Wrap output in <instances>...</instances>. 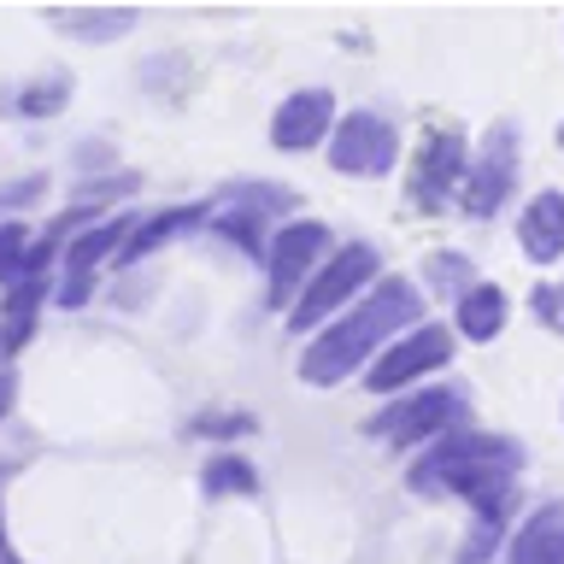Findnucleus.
Here are the masks:
<instances>
[{
  "label": "nucleus",
  "instance_id": "nucleus-1",
  "mask_svg": "<svg viewBox=\"0 0 564 564\" xmlns=\"http://www.w3.org/2000/svg\"><path fill=\"white\" fill-rule=\"evenodd\" d=\"M417 317H423V300H417L412 282H394V276L370 282L359 306H352L347 317H335V324L306 347V359H300V377H306L312 388L341 382L347 370H359L365 359H377L388 335L412 329Z\"/></svg>",
  "mask_w": 564,
  "mask_h": 564
},
{
  "label": "nucleus",
  "instance_id": "nucleus-2",
  "mask_svg": "<svg viewBox=\"0 0 564 564\" xmlns=\"http://www.w3.org/2000/svg\"><path fill=\"white\" fill-rule=\"evenodd\" d=\"M377 247H359V241H347V247H335L329 264H317L312 282H306V294L289 306V324L294 329H324V317L329 312H341L352 294H365L370 282H377Z\"/></svg>",
  "mask_w": 564,
  "mask_h": 564
},
{
  "label": "nucleus",
  "instance_id": "nucleus-3",
  "mask_svg": "<svg viewBox=\"0 0 564 564\" xmlns=\"http://www.w3.org/2000/svg\"><path fill=\"white\" fill-rule=\"evenodd\" d=\"M518 141H523V130L511 118L488 123L482 148L470 153L465 188H458V212H465V218H494V212L518 194Z\"/></svg>",
  "mask_w": 564,
  "mask_h": 564
},
{
  "label": "nucleus",
  "instance_id": "nucleus-4",
  "mask_svg": "<svg viewBox=\"0 0 564 564\" xmlns=\"http://www.w3.org/2000/svg\"><path fill=\"white\" fill-rule=\"evenodd\" d=\"M329 253V229L317 218H294V224H276L271 236V253H264V264H271V306H294L300 294H306V282L317 271V259Z\"/></svg>",
  "mask_w": 564,
  "mask_h": 564
},
{
  "label": "nucleus",
  "instance_id": "nucleus-5",
  "mask_svg": "<svg viewBox=\"0 0 564 564\" xmlns=\"http://www.w3.org/2000/svg\"><path fill=\"white\" fill-rule=\"evenodd\" d=\"M453 359V335L441 324H412L400 335V341H388L377 359H370V377L365 388L370 394H400V388H412L417 377H430Z\"/></svg>",
  "mask_w": 564,
  "mask_h": 564
},
{
  "label": "nucleus",
  "instance_id": "nucleus-6",
  "mask_svg": "<svg viewBox=\"0 0 564 564\" xmlns=\"http://www.w3.org/2000/svg\"><path fill=\"white\" fill-rule=\"evenodd\" d=\"M400 159V130L382 112H347L329 130V165L347 176H388Z\"/></svg>",
  "mask_w": 564,
  "mask_h": 564
},
{
  "label": "nucleus",
  "instance_id": "nucleus-7",
  "mask_svg": "<svg viewBox=\"0 0 564 564\" xmlns=\"http://www.w3.org/2000/svg\"><path fill=\"white\" fill-rule=\"evenodd\" d=\"M470 423V400L458 388H423V394H405L394 400L388 412L370 423V435H388V441H430V435H453Z\"/></svg>",
  "mask_w": 564,
  "mask_h": 564
},
{
  "label": "nucleus",
  "instance_id": "nucleus-8",
  "mask_svg": "<svg viewBox=\"0 0 564 564\" xmlns=\"http://www.w3.org/2000/svg\"><path fill=\"white\" fill-rule=\"evenodd\" d=\"M465 171H470V148L458 130H435L423 135L417 148V165H412V206L417 212H441L458 200V188H465Z\"/></svg>",
  "mask_w": 564,
  "mask_h": 564
},
{
  "label": "nucleus",
  "instance_id": "nucleus-9",
  "mask_svg": "<svg viewBox=\"0 0 564 564\" xmlns=\"http://www.w3.org/2000/svg\"><path fill=\"white\" fill-rule=\"evenodd\" d=\"M329 123H335L329 88H294V95H282V106L271 112V141L282 153H306L329 135Z\"/></svg>",
  "mask_w": 564,
  "mask_h": 564
},
{
  "label": "nucleus",
  "instance_id": "nucleus-10",
  "mask_svg": "<svg viewBox=\"0 0 564 564\" xmlns=\"http://www.w3.org/2000/svg\"><path fill=\"white\" fill-rule=\"evenodd\" d=\"M518 247L535 264L564 259V188H541L518 218Z\"/></svg>",
  "mask_w": 564,
  "mask_h": 564
},
{
  "label": "nucleus",
  "instance_id": "nucleus-11",
  "mask_svg": "<svg viewBox=\"0 0 564 564\" xmlns=\"http://www.w3.org/2000/svg\"><path fill=\"white\" fill-rule=\"evenodd\" d=\"M65 106H70V70L65 65L35 70V77L0 88V112L7 118H59Z\"/></svg>",
  "mask_w": 564,
  "mask_h": 564
},
{
  "label": "nucleus",
  "instance_id": "nucleus-12",
  "mask_svg": "<svg viewBox=\"0 0 564 564\" xmlns=\"http://www.w3.org/2000/svg\"><path fill=\"white\" fill-rule=\"evenodd\" d=\"M506 564H564V500L541 506L535 518L518 523L506 546Z\"/></svg>",
  "mask_w": 564,
  "mask_h": 564
},
{
  "label": "nucleus",
  "instance_id": "nucleus-13",
  "mask_svg": "<svg viewBox=\"0 0 564 564\" xmlns=\"http://www.w3.org/2000/svg\"><path fill=\"white\" fill-rule=\"evenodd\" d=\"M206 218H212V206H165V212H153V218H141V224L130 229V241L118 247V259H123V264L148 259V253H159V247L176 241V236H188V229L206 224Z\"/></svg>",
  "mask_w": 564,
  "mask_h": 564
},
{
  "label": "nucleus",
  "instance_id": "nucleus-14",
  "mask_svg": "<svg viewBox=\"0 0 564 564\" xmlns=\"http://www.w3.org/2000/svg\"><path fill=\"white\" fill-rule=\"evenodd\" d=\"M47 24L70 35V42H118V35L135 30V12L130 7H59L47 12Z\"/></svg>",
  "mask_w": 564,
  "mask_h": 564
},
{
  "label": "nucleus",
  "instance_id": "nucleus-15",
  "mask_svg": "<svg viewBox=\"0 0 564 564\" xmlns=\"http://www.w3.org/2000/svg\"><path fill=\"white\" fill-rule=\"evenodd\" d=\"M506 312H511L506 289H494V282H470V289L458 294V335H470V341H494V335L506 329Z\"/></svg>",
  "mask_w": 564,
  "mask_h": 564
},
{
  "label": "nucleus",
  "instance_id": "nucleus-16",
  "mask_svg": "<svg viewBox=\"0 0 564 564\" xmlns=\"http://www.w3.org/2000/svg\"><path fill=\"white\" fill-rule=\"evenodd\" d=\"M264 224H271L264 212L241 206V200H229V194H224L218 206H212V236L236 241L241 253H253V259H259V253H271V247H264Z\"/></svg>",
  "mask_w": 564,
  "mask_h": 564
},
{
  "label": "nucleus",
  "instance_id": "nucleus-17",
  "mask_svg": "<svg viewBox=\"0 0 564 564\" xmlns=\"http://www.w3.org/2000/svg\"><path fill=\"white\" fill-rule=\"evenodd\" d=\"M135 224H141V218H106V224H95L88 236H77V241L65 247V271H95L106 253H118V247L130 241Z\"/></svg>",
  "mask_w": 564,
  "mask_h": 564
},
{
  "label": "nucleus",
  "instance_id": "nucleus-18",
  "mask_svg": "<svg viewBox=\"0 0 564 564\" xmlns=\"http://www.w3.org/2000/svg\"><path fill=\"white\" fill-rule=\"evenodd\" d=\"M470 282H476V264L465 253H430V259H423V289H430V294L458 300Z\"/></svg>",
  "mask_w": 564,
  "mask_h": 564
},
{
  "label": "nucleus",
  "instance_id": "nucleus-19",
  "mask_svg": "<svg viewBox=\"0 0 564 564\" xmlns=\"http://www.w3.org/2000/svg\"><path fill=\"white\" fill-rule=\"evenodd\" d=\"M206 488H212V494H229V488H236V494H253L259 476H253V465H247V458H212V465H206Z\"/></svg>",
  "mask_w": 564,
  "mask_h": 564
},
{
  "label": "nucleus",
  "instance_id": "nucleus-20",
  "mask_svg": "<svg viewBox=\"0 0 564 564\" xmlns=\"http://www.w3.org/2000/svg\"><path fill=\"white\" fill-rule=\"evenodd\" d=\"M135 188V171H112V176H83L77 183V200H123V194Z\"/></svg>",
  "mask_w": 564,
  "mask_h": 564
},
{
  "label": "nucleus",
  "instance_id": "nucleus-21",
  "mask_svg": "<svg viewBox=\"0 0 564 564\" xmlns=\"http://www.w3.org/2000/svg\"><path fill=\"white\" fill-rule=\"evenodd\" d=\"M24 253H30V229L7 218V224H0V276H12Z\"/></svg>",
  "mask_w": 564,
  "mask_h": 564
},
{
  "label": "nucleus",
  "instance_id": "nucleus-22",
  "mask_svg": "<svg viewBox=\"0 0 564 564\" xmlns=\"http://www.w3.org/2000/svg\"><path fill=\"white\" fill-rule=\"evenodd\" d=\"M529 312H535L546 329H564V300H558V289H546V282L529 294Z\"/></svg>",
  "mask_w": 564,
  "mask_h": 564
},
{
  "label": "nucleus",
  "instance_id": "nucleus-23",
  "mask_svg": "<svg viewBox=\"0 0 564 564\" xmlns=\"http://www.w3.org/2000/svg\"><path fill=\"white\" fill-rule=\"evenodd\" d=\"M42 188H47V176H18V183H7V188H0V212H18V206H30Z\"/></svg>",
  "mask_w": 564,
  "mask_h": 564
},
{
  "label": "nucleus",
  "instance_id": "nucleus-24",
  "mask_svg": "<svg viewBox=\"0 0 564 564\" xmlns=\"http://www.w3.org/2000/svg\"><path fill=\"white\" fill-rule=\"evenodd\" d=\"M70 159H77V171L88 176V171L112 165V141H95V135H88V141H77V153H70Z\"/></svg>",
  "mask_w": 564,
  "mask_h": 564
},
{
  "label": "nucleus",
  "instance_id": "nucleus-25",
  "mask_svg": "<svg viewBox=\"0 0 564 564\" xmlns=\"http://www.w3.org/2000/svg\"><path fill=\"white\" fill-rule=\"evenodd\" d=\"M88 289H95V271H65V282H59V306H83Z\"/></svg>",
  "mask_w": 564,
  "mask_h": 564
},
{
  "label": "nucleus",
  "instance_id": "nucleus-26",
  "mask_svg": "<svg viewBox=\"0 0 564 564\" xmlns=\"http://www.w3.org/2000/svg\"><path fill=\"white\" fill-rule=\"evenodd\" d=\"M194 430H200V435H247V430H253V417H200V423H194Z\"/></svg>",
  "mask_w": 564,
  "mask_h": 564
},
{
  "label": "nucleus",
  "instance_id": "nucleus-27",
  "mask_svg": "<svg viewBox=\"0 0 564 564\" xmlns=\"http://www.w3.org/2000/svg\"><path fill=\"white\" fill-rule=\"evenodd\" d=\"M12 400H18V377H12V370H0V417L12 412Z\"/></svg>",
  "mask_w": 564,
  "mask_h": 564
},
{
  "label": "nucleus",
  "instance_id": "nucleus-28",
  "mask_svg": "<svg viewBox=\"0 0 564 564\" xmlns=\"http://www.w3.org/2000/svg\"><path fill=\"white\" fill-rule=\"evenodd\" d=\"M558 300H564V282H558Z\"/></svg>",
  "mask_w": 564,
  "mask_h": 564
},
{
  "label": "nucleus",
  "instance_id": "nucleus-29",
  "mask_svg": "<svg viewBox=\"0 0 564 564\" xmlns=\"http://www.w3.org/2000/svg\"><path fill=\"white\" fill-rule=\"evenodd\" d=\"M558 148H564V130H558Z\"/></svg>",
  "mask_w": 564,
  "mask_h": 564
}]
</instances>
